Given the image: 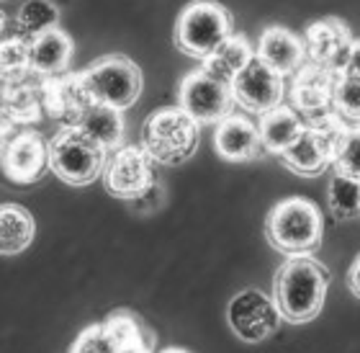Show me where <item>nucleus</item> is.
<instances>
[{"mask_svg": "<svg viewBox=\"0 0 360 353\" xmlns=\"http://www.w3.org/2000/svg\"><path fill=\"white\" fill-rule=\"evenodd\" d=\"M142 147L160 166H180L195 155L198 121L183 109H158L142 124Z\"/></svg>", "mask_w": 360, "mask_h": 353, "instance_id": "4", "label": "nucleus"}, {"mask_svg": "<svg viewBox=\"0 0 360 353\" xmlns=\"http://www.w3.org/2000/svg\"><path fill=\"white\" fill-rule=\"evenodd\" d=\"M41 83H18L3 88V137H11L13 124H37L41 116Z\"/></svg>", "mask_w": 360, "mask_h": 353, "instance_id": "20", "label": "nucleus"}, {"mask_svg": "<svg viewBox=\"0 0 360 353\" xmlns=\"http://www.w3.org/2000/svg\"><path fill=\"white\" fill-rule=\"evenodd\" d=\"M234 34V18L221 3L193 0L180 11L175 21V47L186 57L206 60L224 39Z\"/></svg>", "mask_w": 360, "mask_h": 353, "instance_id": "5", "label": "nucleus"}, {"mask_svg": "<svg viewBox=\"0 0 360 353\" xmlns=\"http://www.w3.org/2000/svg\"><path fill=\"white\" fill-rule=\"evenodd\" d=\"M0 68H3V88L8 85L26 83L31 73V44L21 37H6L3 39V49H0Z\"/></svg>", "mask_w": 360, "mask_h": 353, "instance_id": "27", "label": "nucleus"}, {"mask_svg": "<svg viewBox=\"0 0 360 353\" xmlns=\"http://www.w3.org/2000/svg\"><path fill=\"white\" fill-rule=\"evenodd\" d=\"M327 206L338 222H350L360 217V180L335 173L327 188Z\"/></svg>", "mask_w": 360, "mask_h": 353, "instance_id": "26", "label": "nucleus"}, {"mask_svg": "<svg viewBox=\"0 0 360 353\" xmlns=\"http://www.w3.org/2000/svg\"><path fill=\"white\" fill-rule=\"evenodd\" d=\"M330 286V271L311 256H291L278 266L273 278L276 299L285 323H311L324 307Z\"/></svg>", "mask_w": 360, "mask_h": 353, "instance_id": "1", "label": "nucleus"}, {"mask_svg": "<svg viewBox=\"0 0 360 353\" xmlns=\"http://www.w3.org/2000/svg\"><path fill=\"white\" fill-rule=\"evenodd\" d=\"M335 70L319 62H307L291 80V106L304 116V121L335 111Z\"/></svg>", "mask_w": 360, "mask_h": 353, "instance_id": "12", "label": "nucleus"}, {"mask_svg": "<svg viewBox=\"0 0 360 353\" xmlns=\"http://www.w3.org/2000/svg\"><path fill=\"white\" fill-rule=\"evenodd\" d=\"M160 353H191V351H183V348H165V351H160Z\"/></svg>", "mask_w": 360, "mask_h": 353, "instance_id": "34", "label": "nucleus"}, {"mask_svg": "<svg viewBox=\"0 0 360 353\" xmlns=\"http://www.w3.org/2000/svg\"><path fill=\"white\" fill-rule=\"evenodd\" d=\"M232 93L245 111L263 116L283 101V75L255 54L248 68L232 80Z\"/></svg>", "mask_w": 360, "mask_h": 353, "instance_id": "11", "label": "nucleus"}, {"mask_svg": "<svg viewBox=\"0 0 360 353\" xmlns=\"http://www.w3.org/2000/svg\"><path fill=\"white\" fill-rule=\"evenodd\" d=\"M108 150L83 129L62 127L49 140V171L70 186H88L105 173Z\"/></svg>", "mask_w": 360, "mask_h": 353, "instance_id": "6", "label": "nucleus"}, {"mask_svg": "<svg viewBox=\"0 0 360 353\" xmlns=\"http://www.w3.org/2000/svg\"><path fill=\"white\" fill-rule=\"evenodd\" d=\"M347 286H350V292L355 294L360 299V256L353 261V266H350V273H347Z\"/></svg>", "mask_w": 360, "mask_h": 353, "instance_id": "33", "label": "nucleus"}, {"mask_svg": "<svg viewBox=\"0 0 360 353\" xmlns=\"http://www.w3.org/2000/svg\"><path fill=\"white\" fill-rule=\"evenodd\" d=\"M75 44L62 29H52L31 42V73L39 78H54L68 73Z\"/></svg>", "mask_w": 360, "mask_h": 353, "instance_id": "18", "label": "nucleus"}, {"mask_svg": "<svg viewBox=\"0 0 360 353\" xmlns=\"http://www.w3.org/2000/svg\"><path fill=\"white\" fill-rule=\"evenodd\" d=\"M257 129H260V137H263L265 152L283 155V152L299 140L301 132L307 129V121L301 119L299 111H296L293 106L281 104L260 116Z\"/></svg>", "mask_w": 360, "mask_h": 353, "instance_id": "19", "label": "nucleus"}, {"mask_svg": "<svg viewBox=\"0 0 360 353\" xmlns=\"http://www.w3.org/2000/svg\"><path fill=\"white\" fill-rule=\"evenodd\" d=\"M281 320H283V315H281L276 299L255 289V286L234 294L229 307H226V323H229L234 335L242 338L245 343L265 340L270 333L278 330Z\"/></svg>", "mask_w": 360, "mask_h": 353, "instance_id": "9", "label": "nucleus"}, {"mask_svg": "<svg viewBox=\"0 0 360 353\" xmlns=\"http://www.w3.org/2000/svg\"><path fill=\"white\" fill-rule=\"evenodd\" d=\"M155 173H152V158L144 147L127 144L119 147L116 155L108 160L103 173L105 191L124 202H136L142 199L152 186H155Z\"/></svg>", "mask_w": 360, "mask_h": 353, "instance_id": "10", "label": "nucleus"}, {"mask_svg": "<svg viewBox=\"0 0 360 353\" xmlns=\"http://www.w3.org/2000/svg\"><path fill=\"white\" fill-rule=\"evenodd\" d=\"M265 237L283 256H311L322 245V211L304 196L278 202L265 217Z\"/></svg>", "mask_w": 360, "mask_h": 353, "instance_id": "2", "label": "nucleus"}, {"mask_svg": "<svg viewBox=\"0 0 360 353\" xmlns=\"http://www.w3.org/2000/svg\"><path fill=\"white\" fill-rule=\"evenodd\" d=\"M105 330L119 346L121 353H152L155 351V335H152L144 323L127 309H116L113 315L103 320Z\"/></svg>", "mask_w": 360, "mask_h": 353, "instance_id": "23", "label": "nucleus"}, {"mask_svg": "<svg viewBox=\"0 0 360 353\" xmlns=\"http://www.w3.org/2000/svg\"><path fill=\"white\" fill-rule=\"evenodd\" d=\"M77 129H83L85 135L93 137L96 142H101L105 150H113L124 142V116L119 109L105 104H93L83 111V116L77 119Z\"/></svg>", "mask_w": 360, "mask_h": 353, "instance_id": "22", "label": "nucleus"}, {"mask_svg": "<svg viewBox=\"0 0 360 353\" xmlns=\"http://www.w3.org/2000/svg\"><path fill=\"white\" fill-rule=\"evenodd\" d=\"M60 23V8L54 6L52 0H26L21 8H18V13H15V37L26 39V42H34L39 39L41 34L52 29H60L57 26Z\"/></svg>", "mask_w": 360, "mask_h": 353, "instance_id": "25", "label": "nucleus"}, {"mask_svg": "<svg viewBox=\"0 0 360 353\" xmlns=\"http://www.w3.org/2000/svg\"><path fill=\"white\" fill-rule=\"evenodd\" d=\"M160 204H162V183H155V186L142 196V199H136L134 206L142 211H150V209H158Z\"/></svg>", "mask_w": 360, "mask_h": 353, "instance_id": "31", "label": "nucleus"}, {"mask_svg": "<svg viewBox=\"0 0 360 353\" xmlns=\"http://www.w3.org/2000/svg\"><path fill=\"white\" fill-rule=\"evenodd\" d=\"M340 75H353L360 78V39H355L353 47H350V52H347V60L340 70Z\"/></svg>", "mask_w": 360, "mask_h": 353, "instance_id": "32", "label": "nucleus"}, {"mask_svg": "<svg viewBox=\"0 0 360 353\" xmlns=\"http://www.w3.org/2000/svg\"><path fill=\"white\" fill-rule=\"evenodd\" d=\"M335 173L360 180V124L347 127L342 142H340L338 160H335Z\"/></svg>", "mask_w": 360, "mask_h": 353, "instance_id": "29", "label": "nucleus"}, {"mask_svg": "<svg viewBox=\"0 0 360 353\" xmlns=\"http://www.w3.org/2000/svg\"><path fill=\"white\" fill-rule=\"evenodd\" d=\"M49 168V142L39 132L23 129L18 135L3 137V173L13 183H37Z\"/></svg>", "mask_w": 360, "mask_h": 353, "instance_id": "13", "label": "nucleus"}, {"mask_svg": "<svg viewBox=\"0 0 360 353\" xmlns=\"http://www.w3.org/2000/svg\"><path fill=\"white\" fill-rule=\"evenodd\" d=\"M41 101L46 116L60 121L62 127H75L83 111L93 104L85 88L83 73H62L41 80Z\"/></svg>", "mask_w": 360, "mask_h": 353, "instance_id": "14", "label": "nucleus"}, {"mask_svg": "<svg viewBox=\"0 0 360 353\" xmlns=\"http://www.w3.org/2000/svg\"><path fill=\"white\" fill-rule=\"evenodd\" d=\"M347 127L345 119L338 111H330L324 116L307 121V129L301 137L281 155L283 166L296 175L304 178H316L322 175L327 168L335 166L340 152V142L345 137Z\"/></svg>", "mask_w": 360, "mask_h": 353, "instance_id": "3", "label": "nucleus"}, {"mask_svg": "<svg viewBox=\"0 0 360 353\" xmlns=\"http://www.w3.org/2000/svg\"><path fill=\"white\" fill-rule=\"evenodd\" d=\"M70 353H121V351H119V346L113 343L111 335H108L105 325L98 323V325L85 328V330L77 335V340L72 343Z\"/></svg>", "mask_w": 360, "mask_h": 353, "instance_id": "30", "label": "nucleus"}, {"mask_svg": "<svg viewBox=\"0 0 360 353\" xmlns=\"http://www.w3.org/2000/svg\"><path fill=\"white\" fill-rule=\"evenodd\" d=\"M37 233L34 217L18 204H3L0 209V250L3 256H15L31 245Z\"/></svg>", "mask_w": 360, "mask_h": 353, "instance_id": "24", "label": "nucleus"}, {"mask_svg": "<svg viewBox=\"0 0 360 353\" xmlns=\"http://www.w3.org/2000/svg\"><path fill=\"white\" fill-rule=\"evenodd\" d=\"M83 80L90 98L96 104L113 106V109H129L142 96V70L124 54H105L96 60L88 70H83Z\"/></svg>", "mask_w": 360, "mask_h": 353, "instance_id": "7", "label": "nucleus"}, {"mask_svg": "<svg viewBox=\"0 0 360 353\" xmlns=\"http://www.w3.org/2000/svg\"><path fill=\"white\" fill-rule=\"evenodd\" d=\"M353 34L345 26V21H340L335 16L311 21L304 31V47H307L309 62H319L327 65L340 75V70L345 65L347 52L353 47Z\"/></svg>", "mask_w": 360, "mask_h": 353, "instance_id": "15", "label": "nucleus"}, {"mask_svg": "<svg viewBox=\"0 0 360 353\" xmlns=\"http://www.w3.org/2000/svg\"><path fill=\"white\" fill-rule=\"evenodd\" d=\"M257 57L268 62L270 68L283 78L296 75L309 62L304 39H299L293 31L283 29V26H270L263 31L260 44H257Z\"/></svg>", "mask_w": 360, "mask_h": 353, "instance_id": "17", "label": "nucleus"}, {"mask_svg": "<svg viewBox=\"0 0 360 353\" xmlns=\"http://www.w3.org/2000/svg\"><path fill=\"white\" fill-rule=\"evenodd\" d=\"M234 104L237 101H234L232 83L219 80L203 68L188 73L180 83L178 106L198 124H219L232 113Z\"/></svg>", "mask_w": 360, "mask_h": 353, "instance_id": "8", "label": "nucleus"}, {"mask_svg": "<svg viewBox=\"0 0 360 353\" xmlns=\"http://www.w3.org/2000/svg\"><path fill=\"white\" fill-rule=\"evenodd\" d=\"M335 111L345 121L360 124V78L338 75V85H335Z\"/></svg>", "mask_w": 360, "mask_h": 353, "instance_id": "28", "label": "nucleus"}, {"mask_svg": "<svg viewBox=\"0 0 360 353\" xmlns=\"http://www.w3.org/2000/svg\"><path fill=\"white\" fill-rule=\"evenodd\" d=\"M214 150L219 158L229 163H250L263 155L265 144L257 124L240 113H229L226 119L219 121L214 132Z\"/></svg>", "mask_w": 360, "mask_h": 353, "instance_id": "16", "label": "nucleus"}, {"mask_svg": "<svg viewBox=\"0 0 360 353\" xmlns=\"http://www.w3.org/2000/svg\"><path fill=\"white\" fill-rule=\"evenodd\" d=\"M252 57H255V52H252L250 39L245 37V34H232V37L224 39L206 60H201V68L206 70V73H211L214 78H219V80L232 83L234 78L248 68V62L252 60Z\"/></svg>", "mask_w": 360, "mask_h": 353, "instance_id": "21", "label": "nucleus"}]
</instances>
